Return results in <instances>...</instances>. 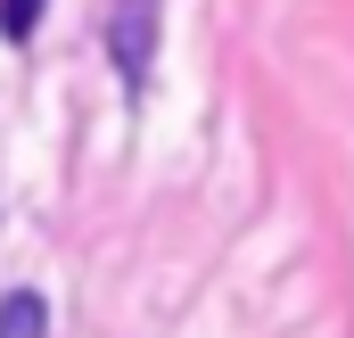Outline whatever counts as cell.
Instances as JSON below:
<instances>
[{
  "mask_svg": "<svg viewBox=\"0 0 354 338\" xmlns=\"http://www.w3.org/2000/svg\"><path fill=\"white\" fill-rule=\"evenodd\" d=\"M157 25H165L157 0H115V8H107V58H115V75H124L132 99H140L149 75H157Z\"/></svg>",
  "mask_w": 354,
  "mask_h": 338,
  "instance_id": "1",
  "label": "cell"
},
{
  "mask_svg": "<svg viewBox=\"0 0 354 338\" xmlns=\"http://www.w3.org/2000/svg\"><path fill=\"white\" fill-rule=\"evenodd\" d=\"M0 338H50L41 289H8V297H0Z\"/></svg>",
  "mask_w": 354,
  "mask_h": 338,
  "instance_id": "2",
  "label": "cell"
},
{
  "mask_svg": "<svg viewBox=\"0 0 354 338\" xmlns=\"http://www.w3.org/2000/svg\"><path fill=\"white\" fill-rule=\"evenodd\" d=\"M41 8H50V0H0V33H8V42H33V33H41Z\"/></svg>",
  "mask_w": 354,
  "mask_h": 338,
  "instance_id": "3",
  "label": "cell"
}]
</instances>
